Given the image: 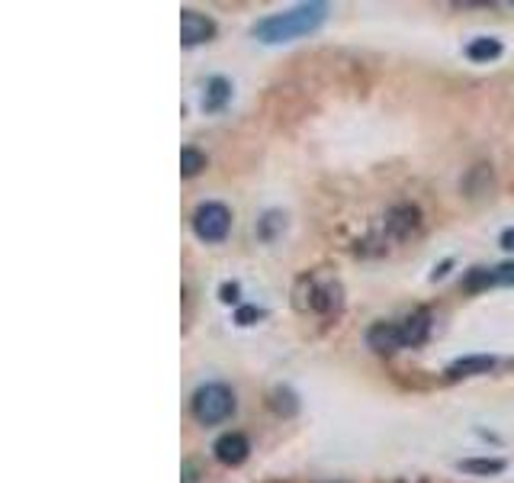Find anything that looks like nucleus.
I'll return each mask as SVG.
<instances>
[{"label": "nucleus", "mask_w": 514, "mask_h": 483, "mask_svg": "<svg viewBox=\"0 0 514 483\" xmlns=\"http://www.w3.org/2000/svg\"><path fill=\"white\" fill-rule=\"evenodd\" d=\"M325 16H329L325 4H299L293 10H284V14H270L264 20H257L254 36L267 42V46H280V42H293V39L315 32L325 23Z\"/></svg>", "instance_id": "1"}, {"label": "nucleus", "mask_w": 514, "mask_h": 483, "mask_svg": "<svg viewBox=\"0 0 514 483\" xmlns=\"http://www.w3.org/2000/svg\"><path fill=\"white\" fill-rule=\"evenodd\" d=\"M235 413V393L225 384H206L194 393V415L203 425H219Z\"/></svg>", "instance_id": "2"}, {"label": "nucleus", "mask_w": 514, "mask_h": 483, "mask_svg": "<svg viewBox=\"0 0 514 483\" xmlns=\"http://www.w3.org/2000/svg\"><path fill=\"white\" fill-rule=\"evenodd\" d=\"M231 229V213L225 204H203L194 213V232L203 242H222Z\"/></svg>", "instance_id": "3"}, {"label": "nucleus", "mask_w": 514, "mask_h": 483, "mask_svg": "<svg viewBox=\"0 0 514 483\" xmlns=\"http://www.w3.org/2000/svg\"><path fill=\"white\" fill-rule=\"evenodd\" d=\"M212 36H216V23H212L209 16L196 14V10H184V14H180V42H184L186 49L203 46V42H209Z\"/></svg>", "instance_id": "4"}, {"label": "nucleus", "mask_w": 514, "mask_h": 483, "mask_svg": "<svg viewBox=\"0 0 514 483\" xmlns=\"http://www.w3.org/2000/svg\"><path fill=\"white\" fill-rule=\"evenodd\" d=\"M366 345H370L373 351H380V355L405 348L402 323H373L370 329H366Z\"/></svg>", "instance_id": "5"}, {"label": "nucleus", "mask_w": 514, "mask_h": 483, "mask_svg": "<svg viewBox=\"0 0 514 483\" xmlns=\"http://www.w3.org/2000/svg\"><path fill=\"white\" fill-rule=\"evenodd\" d=\"M212 451H216V458L222 460L225 468H239V464H245L248 454H251V445H248V438L241 435V432H229V435H222L212 445Z\"/></svg>", "instance_id": "6"}, {"label": "nucleus", "mask_w": 514, "mask_h": 483, "mask_svg": "<svg viewBox=\"0 0 514 483\" xmlns=\"http://www.w3.org/2000/svg\"><path fill=\"white\" fill-rule=\"evenodd\" d=\"M418 206H411V204H399V206H392L389 210V216H386V229L392 235H399V239H405V235L411 232V229H418Z\"/></svg>", "instance_id": "7"}, {"label": "nucleus", "mask_w": 514, "mask_h": 483, "mask_svg": "<svg viewBox=\"0 0 514 483\" xmlns=\"http://www.w3.org/2000/svg\"><path fill=\"white\" fill-rule=\"evenodd\" d=\"M495 368V358L489 355H466L460 361H454L447 368V378L450 380H460V378H476V374H489Z\"/></svg>", "instance_id": "8"}, {"label": "nucleus", "mask_w": 514, "mask_h": 483, "mask_svg": "<svg viewBox=\"0 0 514 483\" xmlns=\"http://www.w3.org/2000/svg\"><path fill=\"white\" fill-rule=\"evenodd\" d=\"M431 333V316L425 310L411 313V316L402 319V335H405V348L409 345H421Z\"/></svg>", "instance_id": "9"}, {"label": "nucleus", "mask_w": 514, "mask_h": 483, "mask_svg": "<svg viewBox=\"0 0 514 483\" xmlns=\"http://www.w3.org/2000/svg\"><path fill=\"white\" fill-rule=\"evenodd\" d=\"M231 100V84L225 81V77H212V81L206 84V97H203V110H209V114H216V110H222L225 104Z\"/></svg>", "instance_id": "10"}, {"label": "nucleus", "mask_w": 514, "mask_h": 483, "mask_svg": "<svg viewBox=\"0 0 514 483\" xmlns=\"http://www.w3.org/2000/svg\"><path fill=\"white\" fill-rule=\"evenodd\" d=\"M309 306L319 313H331L341 306V287L338 284H325V287H312V296H309Z\"/></svg>", "instance_id": "11"}, {"label": "nucleus", "mask_w": 514, "mask_h": 483, "mask_svg": "<svg viewBox=\"0 0 514 483\" xmlns=\"http://www.w3.org/2000/svg\"><path fill=\"white\" fill-rule=\"evenodd\" d=\"M499 55H501V42L492 36L473 39L470 46H466V59L470 61H495Z\"/></svg>", "instance_id": "12"}, {"label": "nucleus", "mask_w": 514, "mask_h": 483, "mask_svg": "<svg viewBox=\"0 0 514 483\" xmlns=\"http://www.w3.org/2000/svg\"><path fill=\"white\" fill-rule=\"evenodd\" d=\"M460 470H466V474H501L505 470V460L499 458H470V460H460Z\"/></svg>", "instance_id": "13"}, {"label": "nucleus", "mask_w": 514, "mask_h": 483, "mask_svg": "<svg viewBox=\"0 0 514 483\" xmlns=\"http://www.w3.org/2000/svg\"><path fill=\"white\" fill-rule=\"evenodd\" d=\"M206 168V155L196 149H184L180 151V171H184V178H196V174Z\"/></svg>", "instance_id": "14"}, {"label": "nucleus", "mask_w": 514, "mask_h": 483, "mask_svg": "<svg viewBox=\"0 0 514 483\" xmlns=\"http://www.w3.org/2000/svg\"><path fill=\"white\" fill-rule=\"evenodd\" d=\"M463 287L466 290H485V287H495V278H492V268H473L463 280Z\"/></svg>", "instance_id": "15"}, {"label": "nucleus", "mask_w": 514, "mask_h": 483, "mask_svg": "<svg viewBox=\"0 0 514 483\" xmlns=\"http://www.w3.org/2000/svg\"><path fill=\"white\" fill-rule=\"evenodd\" d=\"M270 406H274V413H280V415H293L299 409V403L290 390H274L270 393Z\"/></svg>", "instance_id": "16"}, {"label": "nucleus", "mask_w": 514, "mask_h": 483, "mask_svg": "<svg viewBox=\"0 0 514 483\" xmlns=\"http://www.w3.org/2000/svg\"><path fill=\"white\" fill-rule=\"evenodd\" d=\"M492 278H495V284H501V287H514V265L508 261V265L492 268Z\"/></svg>", "instance_id": "17"}, {"label": "nucleus", "mask_w": 514, "mask_h": 483, "mask_svg": "<svg viewBox=\"0 0 514 483\" xmlns=\"http://www.w3.org/2000/svg\"><path fill=\"white\" fill-rule=\"evenodd\" d=\"M261 316H264V313L257 310V306H241V310L235 313V323H239V325H254Z\"/></svg>", "instance_id": "18"}, {"label": "nucleus", "mask_w": 514, "mask_h": 483, "mask_svg": "<svg viewBox=\"0 0 514 483\" xmlns=\"http://www.w3.org/2000/svg\"><path fill=\"white\" fill-rule=\"evenodd\" d=\"M222 300H225V303H235V300H239V287H235V284H225V287H222Z\"/></svg>", "instance_id": "19"}, {"label": "nucleus", "mask_w": 514, "mask_h": 483, "mask_svg": "<svg viewBox=\"0 0 514 483\" xmlns=\"http://www.w3.org/2000/svg\"><path fill=\"white\" fill-rule=\"evenodd\" d=\"M501 249L514 251V229H505V232H501Z\"/></svg>", "instance_id": "20"}]
</instances>
